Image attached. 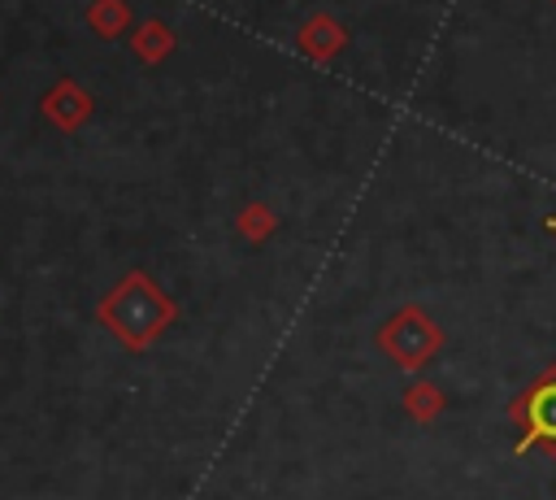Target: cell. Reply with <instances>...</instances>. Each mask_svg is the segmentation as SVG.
I'll return each mask as SVG.
<instances>
[{
	"mask_svg": "<svg viewBox=\"0 0 556 500\" xmlns=\"http://www.w3.org/2000/svg\"><path fill=\"white\" fill-rule=\"evenodd\" d=\"M178 317L174 296L143 270H126L100 300H96V322L130 352L152 348Z\"/></svg>",
	"mask_w": 556,
	"mask_h": 500,
	"instance_id": "obj_1",
	"label": "cell"
},
{
	"mask_svg": "<svg viewBox=\"0 0 556 500\" xmlns=\"http://www.w3.org/2000/svg\"><path fill=\"white\" fill-rule=\"evenodd\" d=\"M378 352L395 365V370H404V374H421L439 352H443V343H447V335H443V326L421 309V304H400L382 326H378Z\"/></svg>",
	"mask_w": 556,
	"mask_h": 500,
	"instance_id": "obj_2",
	"label": "cell"
},
{
	"mask_svg": "<svg viewBox=\"0 0 556 500\" xmlns=\"http://www.w3.org/2000/svg\"><path fill=\"white\" fill-rule=\"evenodd\" d=\"M508 422L517 426V452H547L556 457V361L534 374L513 400Z\"/></svg>",
	"mask_w": 556,
	"mask_h": 500,
	"instance_id": "obj_3",
	"label": "cell"
},
{
	"mask_svg": "<svg viewBox=\"0 0 556 500\" xmlns=\"http://www.w3.org/2000/svg\"><path fill=\"white\" fill-rule=\"evenodd\" d=\"M91 109H96V100H91V91H87L78 78H56V83L39 96V113H43V122H48L52 130H61V135L83 130L87 117H91Z\"/></svg>",
	"mask_w": 556,
	"mask_h": 500,
	"instance_id": "obj_4",
	"label": "cell"
},
{
	"mask_svg": "<svg viewBox=\"0 0 556 500\" xmlns=\"http://www.w3.org/2000/svg\"><path fill=\"white\" fill-rule=\"evenodd\" d=\"M295 43H300V52H304L308 61H330L334 52H343L348 30H343V26H339L330 13H313V17L300 26Z\"/></svg>",
	"mask_w": 556,
	"mask_h": 500,
	"instance_id": "obj_5",
	"label": "cell"
},
{
	"mask_svg": "<svg viewBox=\"0 0 556 500\" xmlns=\"http://www.w3.org/2000/svg\"><path fill=\"white\" fill-rule=\"evenodd\" d=\"M400 404H404V413L413 417V422H434L443 409H447V396L430 383V378H413L408 387H404V396H400Z\"/></svg>",
	"mask_w": 556,
	"mask_h": 500,
	"instance_id": "obj_6",
	"label": "cell"
},
{
	"mask_svg": "<svg viewBox=\"0 0 556 500\" xmlns=\"http://www.w3.org/2000/svg\"><path fill=\"white\" fill-rule=\"evenodd\" d=\"M130 48H135V57L143 61V65H156V61H165L174 48H178V39H174V30L165 26V22H143L135 35H130Z\"/></svg>",
	"mask_w": 556,
	"mask_h": 500,
	"instance_id": "obj_7",
	"label": "cell"
},
{
	"mask_svg": "<svg viewBox=\"0 0 556 500\" xmlns=\"http://www.w3.org/2000/svg\"><path fill=\"white\" fill-rule=\"evenodd\" d=\"M235 230H239L248 243H265V239L278 230V213H274L265 200H252V204H243V209H239Z\"/></svg>",
	"mask_w": 556,
	"mask_h": 500,
	"instance_id": "obj_8",
	"label": "cell"
},
{
	"mask_svg": "<svg viewBox=\"0 0 556 500\" xmlns=\"http://www.w3.org/2000/svg\"><path fill=\"white\" fill-rule=\"evenodd\" d=\"M87 22H91V30H96V35L117 39V35L130 26V4H126V0H91Z\"/></svg>",
	"mask_w": 556,
	"mask_h": 500,
	"instance_id": "obj_9",
	"label": "cell"
},
{
	"mask_svg": "<svg viewBox=\"0 0 556 500\" xmlns=\"http://www.w3.org/2000/svg\"><path fill=\"white\" fill-rule=\"evenodd\" d=\"M547 230H552V235H556V217H547Z\"/></svg>",
	"mask_w": 556,
	"mask_h": 500,
	"instance_id": "obj_10",
	"label": "cell"
}]
</instances>
